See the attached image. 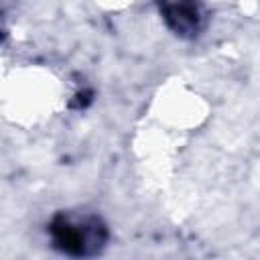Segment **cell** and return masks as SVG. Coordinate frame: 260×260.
<instances>
[{
    "label": "cell",
    "mask_w": 260,
    "mask_h": 260,
    "mask_svg": "<svg viewBox=\"0 0 260 260\" xmlns=\"http://www.w3.org/2000/svg\"><path fill=\"white\" fill-rule=\"evenodd\" d=\"M51 236L55 248L69 256H91L104 248L106 228L100 219L87 217L81 221H73L65 215H59L51 223Z\"/></svg>",
    "instance_id": "cell-1"
},
{
    "label": "cell",
    "mask_w": 260,
    "mask_h": 260,
    "mask_svg": "<svg viewBox=\"0 0 260 260\" xmlns=\"http://www.w3.org/2000/svg\"><path fill=\"white\" fill-rule=\"evenodd\" d=\"M165 16L177 32H195L201 18L195 2H179V4L167 6Z\"/></svg>",
    "instance_id": "cell-2"
}]
</instances>
